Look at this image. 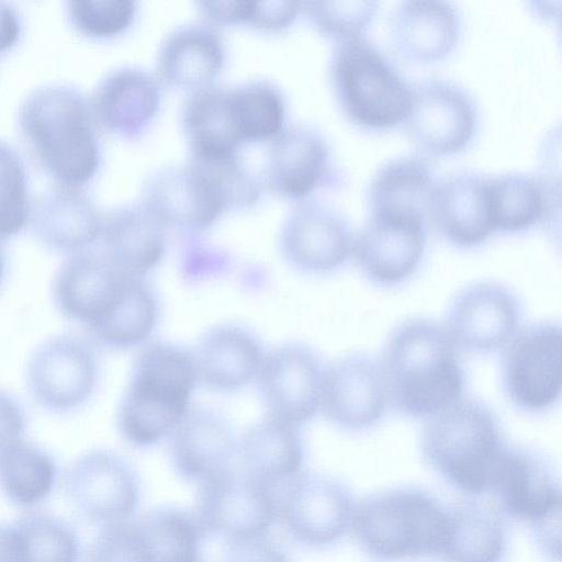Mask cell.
I'll list each match as a JSON object with an SVG mask.
<instances>
[{
  "mask_svg": "<svg viewBox=\"0 0 562 562\" xmlns=\"http://www.w3.org/2000/svg\"><path fill=\"white\" fill-rule=\"evenodd\" d=\"M90 100L66 82L42 85L22 100L18 124L27 147L57 184L80 187L101 162Z\"/></svg>",
  "mask_w": 562,
  "mask_h": 562,
  "instance_id": "6da1fadb",
  "label": "cell"
},
{
  "mask_svg": "<svg viewBox=\"0 0 562 562\" xmlns=\"http://www.w3.org/2000/svg\"><path fill=\"white\" fill-rule=\"evenodd\" d=\"M445 327L414 318L391 335L382 366L387 397L401 413L431 417L458 401L464 374Z\"/></svg>",
  "mask_w": 562,
  "mask_h": 562,
  "instance_id": "7a4b0ae2",
  "label": "cell"
},
{
  "mask_svg": "<svg viewBox=\"0 0 562 562\" xmlns=\"http://www.w3.org/2000/svg\"><path fill=\"white\" fill-rule=\"evenodd\" d=\"M196 381L192 353L169 342L147 344L136 357L119 408L124 439L148 447L171 435L189 412Z\"/></svg>",
  "mask_w": 562,
  "mask_h": 562,
  "instance_id": "3957f363",
  "label": "cell"
},
{
  "mask_svg": "<svg viewBox=\"0 0 562 562\" xmlns=\"http://www.w3.org/2000/svg\"><path fill=\"white\" fill-rule=\"evenodd\" d=\"M449 514L416 487L371 494L355 505L350 528L361 550L379 562L439 557Z\"/></svg>",
  "mask_w": 562,
  "mask_h": 562,
  "instance_id": "277c9868",
  "label": "cell"
},
{
  "mask_svg": "<svg viewBox=\"0 0 562 562\" xmlns=\"http://www.w3.org/2000/svg\"><path fill=\"white\" fill-rule=\"evenodd\" d=\"M507 447L491 409L472 398H459L429 417L422 435L426 462L469 495L492 490Z\"/></svg>",
  "mask_w": 562,
  "mask_h": 562,
  "instance_id": "5b68a950",
  "label": "cell"
},
{
  "mask_svg": "<svg viewBox=\"0 0 562 562\" xmlns=\"http://www.w3.org/2000/svg\"><path fill=\"white\" fill-rule=\"evenodd\" d=\"M329 79L341 110L355 124L385 130L404 122L411 86L366 37L337 42L329 60Z\"/></svg>",
  "mask_w": 562,
  "mask_h": 562,
  "instance_id": "8992f818",
  "label": "cell"
},
{
  "mask_svg": "<svg viewBox=\"0 0 562 562\" xmlns=\"http://www.w3.org/2000/svg\"><path fill=\"white\" fill-rule=\"evenodd\" d=\"M412 99L404 120L413 144L425 154L459 153L472 142L479 126L477 105L461 85L427 78L411 86Z\"/></svg>",
  "mask_w": 562,
  "mask_h": 562,
  "instance_id": "52a82bcc",
  "label": "cell"
},
{
  "mask_svg": "<svg viewBox=\"0 0 562 562\" xmlns=\"http://www.w3.org/2000/svg\"><path fill=\"white\" fill-rule=\"evenodd\" d=\"M140 203L166 227L190 231L207 228L231 211L215 176L191 158L153 172L143 186Z\"/></svg>",
  "mask_w": 562,
  "mask_h": 562,
  "instance_id": "ba28073f",
  "label": "cell"
},
{
  "mask_svg": "<svg viewBox=\"0 0 562 562\" xmlns=\"http://www.w3.org/2000/svg\"><path fill=\"white\" fill-rule=\"evenodd\" d=\"M561 327L553 322L531 324L509 340L502 361V382L508 398L526 412L552 406L561 393Z\"/></svg>",
  "mask_w": 562,
  "mask_h": 562,
  "instance_id": "9c48e42d",
  "label": "cell"
},
{
  "mask_svg": "<svg viewBox=\"0 0 562 562\" xmlns=\"http://www.w3.org/2000/svg\"><path fill=\"white\" fill-rule=\"evenodd\" d=\"M98 361L91 345L75 335H59L34 349L26 366L32 397L53 413H69L91 396Z\"/></svg>",
  "mask_w": 562,
  "mask_h": 562,
  "instance_id": "30bf717a",
  "label": "cell"
},
{
  "mask_svg": "<svg viewBox=\"0 0 562 562\" xmlns=\"http://www.w3.org/2000/svg\"><path fill=\"white\" fill-rule=\"evenodd\" d=\"M193 514L204 533L226 541L263 536L278 517L276 491L231 470L199 486Z\"/></svg>",
  "mask_w": 562,
  "mask_h": 562,
  "instance_id": "8fae6325",
  "label": "cell"
},
{
  "mask_svg": "<svg viewBox=\"0 0 562 562\" xmlns=\"http://www.w3.org/2000/svg\"><path fill=\"white\" fill-rule=\"evenodd\" d=\"M278 517L302 544L322 548L337 542L350 528L355 504L340 482L319 474H299L282 485Z\"/></svg>",
  "mask_w": 562,
  "mask_h": 562,
  "instance_id": "7c38bea8",
  "label": "cell"
},
{
  "mask_svg": "<svg viewBox=\"0 0 562 562\" xmlns=\"http://www.w3.org/2000/svg\"><path fill=\"white\" fill-rule=\"evenodd\" d=\"M339 177L330 145L316 128L285 125L270 140L263 167V182L270 192L301 202L318 189L334 186Z\"/></svg>",
  "mask_w": 562,
  "mask_h": 562,
  "instance_id": "4fadbf2b",
  "label": "cell"
},
{
  "mask_svg": "<svg viewBox=\"0 0 562 562\" xmlns=\"http://www.w3.org/2000/svg\"><path fill=\"white\" fill-rule=\"evenodd\" d=\"M76 509L104 526L126 521L136 510L140 487L132 467L119 454L93 450L79 457L66 475Z\"/></svg>",
  "mask_w": 562,
  "mask_h": 562,
  "instance_id": "5bb4252c",
  "label": "cell"
},
{
  "mask_svg": "<svg viewBox=\"0 0 562 562\" xmlns=\"http://www.w3.org/2000/svg\"><path fill=\"white\" fill-rule=\"evenodd\" d=\"M324 368L308 347L290 342L265 355L259 386L268 416L297 427L321 408Z\"/></svg>",
  "mask_w": 562,
  "mask_h": 562,
  "instance_id": "9a60e30c",
  "label": "cell"
},
{
  "mask_svg": "<svg viewBox=\"0 0 562 562\" xmlns=\"http://www.w3.org/2000/svg\"><path fill=\"white\" fill-rule=\"evenodd\" d=\"M346 217L333 206L304 200L288 215L280 235L283 257L295 268L324 273L338 268L352 249Z\"/></svg>",
  "mask_w": 562,
  "mask_h": 562,
  "instance_id": "2e32d148",
  "label": "cell"
},
{
  "mask_svg": "<svg viewBox=\"0 0 562 562\" xmlns=\"http://www.w3.org/2000/svg\"><path fill=\"white\" fill-rule=\"evenodd\" d=\"M386 401L382 366L368 355L339 358L324 370L321 408L342 429L373 426L382 417Z\"/></svg>",
  "mask_w": 562,
  "mask_h": 562,
  "instance_id": "e0dca14e",
  "label": "cell"
},
{
  "mask_svg": "<svg viewBox=\"0 0 562 562\" xmlns=\"http://www.w3.org/2000/svg\"><path fill=\"white\" fill-rule=\"evenodd\" d=\"M426 246V222L392 214L370 213L352 249L366 276L375 283L392 285L417 269Z\"/></svg>",
  "mask_w": 562,
  "mask_h": 562,
  "instance_id": "ac0fdd59",
  "label": "cell"
},
{
  "mask_svg": "<svg viewBox=\"0 0 562 562\" xmlns=\"http://www.w3.org/2000/svg\"><path fill=\"white\" fill-rule=\"evenodd\" d=\"M131 278L102 254H74L54 277V303L66 318L82 324L88 331L112 311Z\"/></svg>",
  "mask_w": 562,
  "mask_h": 562,
  "instance_id": "d6986e66",
  "label": "cell"
},
{
  "mask_svg": "<svg viewBox=\"0 0 562 562\" xmlns=\"http://www.w3.org/2000/svg\"><path fill=\"white\" fill-rule=\"evenodd\" d=\"M519 317L518 302L508 289L493 282H480L456 296L445 329L456 347L488 352L513 338Z\"/></svg>",
  "mask_w": 562,
  "mask_h": 562,
  "instance_id": "ffe728a7",
  "label": "cell"
},
{
  "mask_svg": "<svg viewBox=\"0 0 562 562\" xmlns=\"http://www.w3.org/2000/svg\"><path fill=\"white\" fill-rule=\"evenodd\" d=\"M160 88L157 78L140 67L110 70L89 99L95 122L122 138H137L159 111Z\"/></svg>",
  "mask_w": 562,
  "mask_h": 562,
  "instance_id": "44dd1931",
  "label": "cell"
},
{
  "mask_svg": "<svg viewBox=\"0 0 562 562\" xmlns=\"http://www.w3.org/2000/svg\"><path fill=\"white\" fill-rule=\"evenodd\" d=\"M171 436V462L182 479L200 486L233 470L237 442L218 413L189 409Z\"/></svg>",
  "mask_w": 562,
  "mask_h": 562,
  "instance_id": "7402d4cb",
  "label": "cell"
},
{
  "mask_svg": "<svg viewBox=\"0 0 562 562\" xmlns=\"http://www.w3.org/2000/svg\"><path fill=\"white\" fill-rule=\"evenodd\" d=\"M102 218L94 201L80 187L56 183L32 203L30 221L45 247L74 255L100 239Z\"/></svg>",
  "mask_w": 562,
  "mask_h": 562,
  "instance_id": "603a6c76",
  "label": "cell"
},
{
  "mask_svg": "<svg viewBox=\"0 0 562 562\" xmlns=\"http://www.w3.org/2000/svg\"><path fill=\"white\" fill-rule=\"evenodd\" d=\"M488 175L459 169L437 181L430 218L451 244L470 248L494 232L487 196Z\"/></svg>",
  "mask_w": 562,
  "mask_h": 562,
  "instance_id": "cb8c5ba5",
  "label": "cell"
},
{
  "mask_svg": "<svg viewBox=\"0 0 562 562\" xmlns=\"http://www.w3.org/2000/svg\"><path fill=\"white\" fill-rule=\"evenodd\" d=\"M225 61L226 47L218 30L206 22L189 23L164 38L155 77L160 85L193 91L212 85Z\"/></svg>",
  "mask_w": 562,
  "mask_h": 562,
  "instance_id": "d4e9b609",
  "label": "cell"
},
{
  "mask_svg": "<svg viewBox=\"0 0 562 562\" xmlns=\"http://www.w3.org/2000/svg\"><path fill=\"white\" fill-rule=\"evenodd\" d=\"M389 34L396 52L414 61H434L452 52L461 34V15L453 2L405 0L389 19Z\"/></svg>",
  "mask_w": 562,
  "mask_h": 562,
  "instance_id": "484cf974",
  "label": "cell"
},
{
  "mask_svg": "<svg viewBox=\"0 0 562 562\" xmlns=\"http://www.w3.org/2000/svg\"><path fill=\"white\" fill-rule=\"evenodd\" d=\"M491 491L506 515L531 525L561 508L559 482L550 467L520 448L507 447Z\"/></svg>",
  "mask_w": 562,
  "mask_h": 562,
  "instance_id": "4316f807",
  "label": "cell"
},
{
  "mask_svg": "<svg viewBox=\"0 0 562 562\" xmlns=\"http://www.w3.org/2000/svg\"><path fill=\"white\" fill-rule=\"evenodd\" d=\"M166 226L140 202L103 214L102 255L123 273L143 279L160 261Z\"/></svg>",
  "mask_w": 562,
  "mask_h": 562,
  "instance_id": "83f0119b",
  "label": "cell"
},
{
  "mask_svg": "<svg viewBox=\"0 0 562 562\" xmlns=\"http://www.w3.org/2000/svg\"><path fill=\"white\" fill-rule=\"evenodd\" d=\"M192 357L198 380L212 390L232 392L258 378L265 353L251 331L224 324L200 338Z\"/></svg>",
  "mask_w": 562,
  "mask_h": 562,
  "instance_id": "f1b7e54d",
  "label": "cell"
},
{
  "mask_svg": "<svg viewBox=\"0 0 562 562\" xmlns=\"http://www.w3.org/2000/svg\"><path fill=\"white\" fill-rule=\"evenodd\" d=\"M437 181L435 169L425 156L391 158L375 170L369 182L367 198L370 213L426 222L430 218Z\"/></svg>",
  "mask_w": 562,
  "mask_h": 562,
  "instance_id": "f546056e",
  "label": "cell"
},
{
  "mask_svg": "<svg viewBox=\"0 0 562 562\" xmlns=\"http://www.w3.org/2000/svg\"><path fill=\"white\" fill-rule=\"evenodd\" d=\"M494 231L520 232L544 223L560 210V186L544 176L507 171L487 177Z\"/></svg>",
  "mask_w": 562,
  "mask_h": 562,
  "instance_id": "4dcf8cb0",
  "label": "cell"
},
{
  "mask_svg": "<svg viewBox=\"0 0 562 562\" xmlns=\"http://www.w3.org/2000/svg\"><path fill=\"white\" fill-rule=\"evenodd\" d=\"M303 457L297 427L271 416L249 427L237 443L239 471L273 490L301 474Z\"/></svg>",
  "mask_w": 562,
  "mask_h": 562,
  "instance_id": "1f68e13d",
  "label": "cell"
},
{
  "mask_svg": "<svg viewBox=\"0 0 562 562\" xmlns=\"http://www.w3.org/2000/svg\"><path fill=\"white\" fill-rule=\"evenodd\" d=\"M181 126L191 156L216 157L239 153L243 145L229 108L228 87L210 85L186 99Z\"/></svg>",
  "mask_w": 562,
  "mask_h": 562,
  "instance_id": "d6a6232c",
  "label": "cell"
},
{
  "mask_svg": "<svg viewBox=\"0 0 562 562\" xmlns=\"http://www.w3.org/2000/svg\"><path fill=\"white\" fill-rule=\"evenodd\" d=\"M449 526L439 558L446 562H501L506 533L498 516L486 506L464 501L448 509Z\"/></svg>",
  "mask_w": 562,
  "mask_h": 562,
  "instance_id": "836d02e7",
  "label": "cell"
},
{
  "mask_svg": "<svg viewBox=\"0 0 562 562\" xmlns=\"http://www.w3.org/2000/svg\"><path fill=\"white\" fill-rule=\"evenodd\" d=\"M158 302L139 278H131L112 311L88 335L111 349H127L144 342L158 321Z\"/></svg>",
  "mask_w": 562,
  "mask_h": 562,
  "instance_id": "e575fe53",
  "label": "cell"
},
{
  "mask_svg": "<svg viewBox=\"0 0 562 562\" xmlns=\"http://www.w3.org/2000/svg\"><path fill=\"white\" fill-rule=\"evenodd\" d=\"M150 562L201 561V541L205 535L193 512L160 507L136 521Z\"/></svg>",
  "mask_w": 562,
  "mask_h": 562,
  "instance_id": "d590c367",
  "label": "cell"
},
{
  "mask_svg": "<svg viewBox=\"0 0 562 562\" xmlns=\"http://www.w3.org/2000/svg\"><path fill=\"white\" fill-rule=\"evenodd\" d=\"M56 463L44 449L21 440L0 454V487L12 503L33 506L52 492Z\"/></svg>",
  "mask_w": 562,
  "mask_h": 562,
  "instance_id": "8d00e7d4",
  "label": "cell"
},
{
  "mask_svg": "<svg viewBox=\"0 0 562 562\" xmlns=\"http://www.w3.org/2000/svg\"><path fill=\"white\" fill-rule=\"evenodd\" d=\"M233 120L243 144L273 139L285 126V100L276 85L251 80L228 87Z\"/></svg>",
  "mask_w": 562,
  "mask_h": 562,
  "instance_id": "74e56055",
  "label": "cell"
},
{
  "mask_svg": "<svg viewBox=\"0 0 562 562\" xmlns=\"http://www.w3.org/2000/svg\"><path fill=\"white\" fill-rule=\"evenodd\" d=\"M20 562H78L76 533L64 520L47 514H31L13 525Z\"/></svg>",
  "mask_w": 562,
  "mask_h": 562,
  "instance_id": "f35d334b",
  "label": "cell"
},
{
  "mask_svg": "<svg viewBox=\"0 0 562 562\" xmlns=\"http://www.w3.org/2000/svg\"><path fill=\"white\" fill-rule=\"evenodd\" d=\"M32 203L20 154L0 139V240L19 234L30 222Z\"/></svg>",
  "mask_w": 562,
  "mask_h": 562,
  "instance_id": "ab89813d",
  "label": "cell"
},
{
  "mask_svg": "<svg viewBox=\"0 0 562 562\" xmlns=\"http://www.w3.org/2000/svg\"><path fill=\"white\" fill-rule=\"evenodd\" d=\"M66 15L82 35L106 40L124 33L134 22V0H68Z\"/></svg>",
  "mask_w": 562,
  "mask_h": 562,
  "instance_id": "60d3db41",
  "label": "cell"
},
{
  "mask_svg": "<svg viewBox=\"0 0 562 562\" xmlns=\"http://www.w3.org/2000/svg\"><path fill=\"white\" fill-rule=\"evenodd\" d=\"M376 1H307L302 11L324 35L337 42L362 36L378 11Z\"/></svg>",
  "mask_w": 562,
  "mask_h": 562,
  "instance_id": "b9f144b4",
  "label": "cell"
},
{
  "mask_svg": "<svg viewBox=\"0 0 562 562\" xmlns=\"http://www.w3.org/2000/svg\"><path fill=\"white\" fill-rule=\"evenodd\" d=\"M87 562H150L136 522L104 526L87 555Z\"/></svg>",
  "mask_w": 562,
  "mask_h": 562,
  "instance_id": "7bdbcfd3",
  "label": "cell"
},
{
  "mask_svg": "<svg viewBox=\"0 0 562 562\" xmlns=\"http://www.w3.org/2000/svg\"><path fill=\"white\" fill-rule=\"evenodd\" d=\"M302 11L299 1H248L244 24L276 32L289 27Z\"/></svg>",
  "mask_w": 562,
  "mask_h": 562,
  "instance_id": "ee69618b",
  "label": "cell"
},
{
  "mask_svg": "<svg viewBox=\"0 0 562 562\" xmlns=\"http://www.w3.org/2000/svg\"><path fill=\"white\" fill-rule=\"evenodd\" d=\"M218 562H290L286 554L265 536L226 541Z\"/></svg>",
  "mask_w": 562,
  "mask_h": 562,
  "instance_id": "f6af8a7d",
  "label": "cell"
},
{
  "mask_svg": "<svg viewBox=\"0 0 562 562\" xmlns=\"http://www.w3.org/2000/svg\"><path fill=\"white\" fill-rule=\"evenodd\" d=\"M26 415L21 403L9 392L0 390V454L23 440Z\"/></svg>",
  "mask_w": 562,
  "mask_h": 562,
  "instance_id": "bcb514c9",
  "label": "cell"
},
{
  "mask_svg": "<svg viewBox=\"0 0 562 562\" xmlns=\"http://www.w3.org/2000/svg\"><path fill=\"white\" fill-rule=\"evenodd\" d=\"M248 1L222 0L200 1L198 7L202 15L212 25L244 24Z\"/></svg>",
  "mask_w": 562,
  "mask_h": 562,
  "instance_id": "7dc6e473",
  "label": "cell"
},
{
  "mask_svg": "<svg viewBox=\"0 0 562 562\" xmlns=\"http://www.w3.org/2000/svg\"><path fill=\"white\" fill-rule=\"evenodd\" d=\"M560 509L532 524L536 542L546 557L560 561Z\"/></svg>",
  "mask_w": 562,
  "mask_h": 562,
  "instance_id": "c3c4849f",
  "label": "cell"
},
{
  "mask_svg": "<svg viewBox=\"0 0 562 562\" xmlns=\"http://www.w3.org/2000/svg\"><path fill=\"white\" fill-rule=\"evenodd\" d=\"M21 32L22 22L16 9L8 2L0 1V54L19 42Z\"/></svg>",
  "mask_w": 562,
  "mask_h": 562,
  "instance_id": "681fc988",
  "label": "cell"
},
{
  "mask_svg": "<svg viewBox=\"0 0 562 562\" xmlns=\"http://www.w3.org/2000/svg\"><path fill=\"white\" fill-rule=\"evenodd\" d=\"M0 562H20L15 529L4 524H0Z\"/></svg>",
  "mask_w": 562,
  "mask_h": 562,
  "instance_id": "f907efd6",
  "label": "cell"
},
{
  "mask_svg": "<svg viewBox=\"0 0 562 562\" xmlns=\"http://www.w3.org/2000/svg\"><path fill=\"white\" fill-rule=\"evenodd\" d=\"M5 269H7L5 254H4L2 246L0 245V285L4 279Z\"/></svg>",
  "mask_w": 562,
  "mask_h": 562,
  "instance_id": "816d5d0a",
  "label": "cell"
},
{
  "mask_svg": "<svg viewBox=\"0 0 562 562\" xmlns=\"http://www.w3.org/2000/svg\"><path fill=\"white\" fill-rule=\"evenodd\" d=\"M198 562H203V561L201 560V561H198Z\"/></svg>",
  "mask_w": 562,
  "mask_h": 562,
  "instance_id": "f5cc1de1",
  "label": "cell"
}]
</instances>
